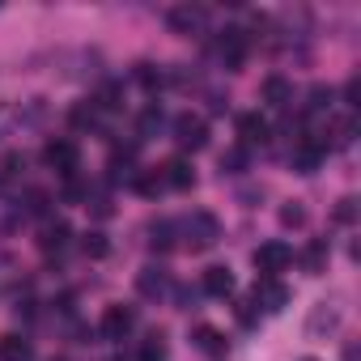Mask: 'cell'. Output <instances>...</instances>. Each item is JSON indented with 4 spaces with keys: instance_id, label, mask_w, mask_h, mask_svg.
<instances>
[{
    "instance_id": "cell-1",
    "label": "cell",
    "mask_w": 361,
    "mask_h": 361,
    "mask_svg": "<svg viewBox=\"0 0 361 361\" xmlns=\"http://www.w3.org/2000/svg\"><path fill=\"white\" fill-rule=\"evenodd\" d=\"M174 230H178V238H183L188 251H213V247L221 243V221H217L209 209H196L192 217H183Z\"/></svg>"
},
{
    "instance_id": "cell-2",
    "label": "cell",
    "mask_w": 361,
    "mask_h": 361,
    "mask_svg": "<svg viewBox=\"0 0 361 361\" xmlns=\"http://www.w3.org/2000/svg\"><path fill=\"white\" fill-rule=\"evenodd\" d=\"M47 119V102L43 98H26V102H0V140L18 136L26 128H39Z\"/></svg>"
},
{
    "instance_id": "cell-3",
    "label": "cell",
    "mask_w": 361,
    "mask_h": 361,
    "mask_svg": "<svg viewBox=\"0 0 361 361\" xmlns=\"http://www.w3.org/2000/svg\"><path fill=\"white\" fill-rule=\"evenodd\" d=\"M170 132H174V145L183 149V153H200V149L209 145V119H204V115H196V111L174 115Z\"/></svg>"
},
{
    "instance_id": "cell-4",
    "label": "cell",
    "mask_w": 361,
    "mask_h": 361,
    "mask_svg": "<svg viewBox=\"0 0 361 361\" xmlns=\"http://www.w3.org/2000/svg\"><path fill=\"white\" fill-rule=\"evenodd\" d=\"M43 161H47L56 174L73 178V174L81 170V149H77V140H68V136H56V140H47V149H43Z\"/></svg>"
},
{
    "instance_id": "cell-5",
    "label": "cell",
    "mask_w": 361,
    "mask_h": 361,
    "mask_svg": "<svg viewBox=\"0 0 361 361\" xmlns=\"http://www.w3.org/2000/svg\"><path fill=\"white\" fill-rule=\"evenodd\" d=\"M251 264L259 268V276H276V272H285V268L293 264V247H289V243H281V238L259 243V247H255V255H251Z\"/></svg>"
},
{
    "instance_id": "cell-6",
    "label": "cell",
    "mask_w": 361,
    "mask_h": 361,
    "mask_svg": "<svg viewBox=\"0 0 361 361\" xmlns=\"http://www.w3.org/2000/svg\"><path fill=\"white\" fill-rule=\"evenodd\" d=\"M132 327H136V310H132V306H123V302L106 306V310H102V319H98V336H102V340H128V336H132Z\"/></svg>"
},
{
    "instance_id": "cell-7",
    "label": "cell",
    "mask_w": 361,
    "mask_h": 361,
    "mask_svg": "<svg viewBox=\"0 0 361 361\" xmlns=\"http://www.w3.org/2000/svg\"><path fill=\"white\" fill-rule=\"evenodd\" d=\"M166 26L174 30V35H200L204 26H209V9L204 5H192V0H188V5H174L170 13H166Z\"/></svg>"
},
{
    "instance_id": "cell-8",
    "label": "cell",
    "mask_w": 361,
    "mask_h": 361,
    "mask_svg": "<svg viewBox=\"0 0 361 361\" xmlns=\"http://www.w3.org/2000/svg\"><path fill=\"white\" fill-rule=\"evenodd\" d=\"M247 30H238V26H230V30H221V39H217V56H221V64L230 68V73H238L243 68V60H247Z\"/></svg>"
},
{
    "instance_id": "cell-9",
    "label": "cell",
    "mask_w": 361,
    "mask_h": 361,
    "mask_svg": "<svg viewBox=\"0 0 361 361\" xmlns=\"http://www.w3.org/2000/svg\"><path fill=\"white\" fill-rule=\"evenodd\" d=\"M251 306H264V314H281L289 306V289L276 276H259V285L251 293Z\"/></svg>"
},
{
    "instance_id": "cell-10",
    "label": "cell",
    "mask_w": 361,
    "mask_h": 361,
    "mask_svg": "<svg viewBox=\"0 0 361 361\" xmlns=\"http://www.w3.org/2000/svg\"><path fill=\"white\" fill-rule=\"evenodd\" d=\"M268 136H272V128H268V119H264L259 111H243V115H238V140H243V149L268 145Z\"/></svg>"
},
{
    "instance_id": "cell-11",
    "label": "cell",
    "mask_w": 361,
    "mask_h": 361,
    "mask_svg": "<svg viewBox=\"0 0 361 361\" xmlns=\"http://www.w3.org/2000/svg\"><path fill=\"white\" fill-rule=\"evenodd\" d=\"M157 174H161V188H174V192L196 188V170H192V161H183V157H170Z\"/></svg>"
},
{
    "instance_id": "cell-12",
    "label": "cell",
    "mask_w": 361,
    "mask_h": 361,
    "mask_svg": "<svg viewBox=\"0 0 361 361\" xmlns=\"http://www.w3.org/2000/svg\"><path fill=\"white\" fill-rule=\"evenodd\" d=\"M259 98H264L272 111H285V106L293 102V85H289V77H281V73L264 77V85H259Z\"/></svg>"
},
{
    "instance_id": "cell-13",
    "label": "cell",
    "mask_w": 361,
    "mask_h": 361,
    "mask_svg": "<svg viewBox=\"0 0 361 361\" xmlns=\"http://www.w3.org/2000/svg\"><path fill=\"white\" fill-rule=\"evenodd\" d=\"M200 289H204L209 298H230L238 285H234V272H230V268L213 264V268H204V276H200Z\"/></svg>"
},
{
    "instance_id": "cell-14",
    "label": "cell",
    "mask_w": 361,
    "mask_h": 361,
    "mask_svg": "<svg viewBox=\"0 0 361 361\" xmlns=\"http://www.w3.org/2000/svg\"><path fill=\"white\" fill-rule=\"evenodd\" d=\"M136 289H140V298H161L166 289H170V276H166V268H140L136 272Z\"/></svg>"
},
{
    "instance_id": "cell-15",
    "label": "cell",
    "mask_w": 361,
    "mask_h": 361,
    "mask_svg": "<svg viewBox=\"0 0 361 361\" xmlns=\"http://www.w3.org/2000/svg\"><path fill=\"white\" fill-rule=\"evenodd\" d=\"M340 327V310L331 306V302H319L314 310H310V319H306V331L310 336H327V331H336Z\"/></svg>"
},
{
    "instance_id": "cell-16",
    "label": "cell",
    "mask_w": 361,
    "mask_h": 361,
    "mask_svg": "<svg viewBox=\"0 0 361 361\" xmlns=\"http://www.w3.org/2000/svg\"><path fill=\"white\" fill-rule=\"evenodd\" d=\"M192 340H196V348L209 353V357H226V348H230V340H226L217 327H209V323H200V327L192 331Z\"/></svg>"
},
{
    "instance_id": "cell-17",
    "label": "cell",
    "mask_w": 361,
    "mask_h": 361,
    "mask_svg": "<svg viewBox=\"0 0 361 361\" xmlns=\"http://www.w3.org/2000/svg\"><path fill=\"white\" fill-rule=\"evenodd\" d=\"M0 361H35V344L26 336H0Z\"/></svg>"
},
{
    "instance_id": "cell-18",
    "label": "cell",
    "mask_w": 361,
    "mask_h": 361,
    "mask_svg": "<svg viewBox=\"0 0 361 361\" xmlns=\"http://www.w3.org/2000/svg\"><path fill=\"white\" fill-rule=\"evenodd\" d=\"M166 357H170L166 331H149V336L140 340V353H136V361H166Z\"/></svg>"
},
{
    "instance_id": "cell-19",
    "label": "cell",
    "mask_w": 361,
    "mask_h": 361,
    "mask_svg": "<svg viewBox=\"0 0 361 361\" xmlns=\"http://www.w3.org/2000/svg\"><path fill=\"white\" fill-rule=\"evenodd\" d=\"M174 238H178L174 221H153V226H149V247H153V251H170Z\"/></svg>"
},
{
    "instance_id": "cell-20",
    "label": "cell",
    "mask_w": 361,
    "mask_h": 361,
    "mask_svg": "<svg viewBox=\"0 0 361 361\" xmlns=\"http://www.w3.org/2000/svg\"><path fill=\"white\" fill-rule=\"evenodd\" d=\"M64 243H68V226H64V221L43 226V238H39V247H43V251H60Z\"/></svg>"
},
{
    "instance_id": "cell-21",
    "label": "cell",
    "mask_w": 361,
    "mask_h": 361,
    "mask_svg": "<svg viewBox=\"0 0 361 361\" xmlns=\"http://www.w3.org/2000/svg\"><path fill=\"white\" fill-rule=\"evenodd\" d=\"M132 188H136L140 196H157V192H161V174H157V170H136V174H132Z\"/></svg>"
},
{
    "instance_id": "cell-22",
    "label": "cell",
    "mask_w": 361,
    "mask_h": 361,
    "mask_svg": "<svg viewBox=\"0 0 361 361\" xmlns=\"http://www.w3.org/2000/svg\"><path fill=\"white\" fill-rule=\"evenodd\" d=\"M302 264H306V272H310V276H319V272H323V264H327V243H310V247L302 251Z\"/></svg>"
},
{
    "instance_id": "cell-23",
    "label": "cell",
    "mask_w": 361,
    "mask_h": 361,
    "mask_svg": "<svg viewBox=\"0 0 361 361\" xmlns=\"http://www.w3.org/2000/svg\"><path fill=\"white\" fill-rule=\"evenodd\" d=\"M81 251H85L90 259H102V255L111 251V243H106V234H98V230H94V234H85V238H81Z\"/></svg>"
},
{
    "instance_id": "cell-24",
    "label": "cell",
    "mask_w": 361,
    "mask_h": 361,
    "mask_svg": "<svg viewBox=\"0 0 361 361\" xmlns=\"http://www.w3.org/2000/svg\"><path fill=\"white\" fill-rule=\"evenodd\" d=\"M331 98H336V94H331V85H314V90H310V102H306V106H310V115H323V111L331 106Z\"/></svg>"
},
{
    "instance_id": "cell-25",
    "label": "cell",
    "mask_w": 361,
    "mask_h": 361,
    "mask_svg": "<svg viewBox=\"0 0 361 361\" xmlns=\"http://www.w3.org/2000/svg\"><path fill=\"white\" fill-rule=\"evenodd\" d=\"M243 166H247V149H230L221 157V174H243Z\"/></svg>"
},
{
    "instance_id": "cell-26",
    "label": "cell",
    "mask_w": 361,
    "mask_h": 361,
    "mask_svg": "<svg viewBox=\"0 0 361 361\" xmlns=\"http://www.w3.org/2000/svg\"><path fill=\"white\" fill-rule=\"evenodd\" d=\"M136 81H140L145 90H157V85L166 81V73H161V68L153 73V64H140V68H136Z\"/></svg>"
},
{
    "instance_id": "cell-27",
    "label": "cell",
    "mask_w": 361,
    "mask_h": 361,
    "mask_svg": "<svg viewBox=\"0 0 361 361\" xmlns=\"http://www.w3.org/2000/svg\"><path fill=\"white\" fill-rule=\"evenodd\" d=\"M281 226H293V230L306 226V209H302V204H285V209H281Z\"/></svg>"
},
{
    "instance_id": "cell-28",
    "label": "cell",
    "mask_w": 361,
    "mask_h": 361,
    "mask_svg": "<svg viewBox=\"0 0 361 361\" xmlns=\"http://www.w3.org/2000/svg\"><path fill=\"white\" fill-rule=\"evenodd\" d=\"M153 128H161V106H149V111L140 115V136H149Z\"/></svg>"
},
{
    "instance_id": "cell-29",
    "label": "cell",
    "mask_w": 361,
    "mask_h": 361,
    "mask_svg": "<svg viewBox=\"0 0 361 361\" xmlns=\"http://www.w3.org/2000/svg\"><path fill=\"white\" fill-rule=\"evenodd\" d=\"M353 213H357V200H353V196H344V200H340V209H336V221H353Z\"/></svg>"
},
{
    "instance_id": "cell-30",
    "label": "cell",
    "mask_w": 361,
    "mask_h": 361,
    "mask_svg": "<svg viewBox=\"0 0 361 361\" xmlns=\"http://www.w3.org/2000/svg\"><path fill=\"white\" fill-rule=\"evenodd\" d=\"M26 209H30V213H43V209H47V192H30V196H26Z\"/></svg>"
},
{
    "instance_id": "cell-31",
    "label": "cell",
    "mask_w": 361,
    "mask_h": 361,
    "mask_svg": "<svg viewBox=\"0 0 361 361\" xmlns=\"http://www.w3.org/2000/svg\"><path fill=\"white\" fill-rule=\"evenodd\" d=\"M344 98H348V106H357V98H361V77H353V81H348Z\"/></svg>"
},
{
    "instance_id": "cell-32",
    "label": "cell",
    "mask_w": 361,
    "mask_h": 361,
    "mask_svg": "<svg viewBox=\"0 0 361 361\" xmlns=\"http://www.w3.org/2000/svg\"><path fill=\"white\" fill-rule=\"evenodd\" d=\"M302 361H319V357H302Z\"/></svg>"
},
{
    "instance_id": "cell-33",
    "label": "cell",
    "mask_w": 361,
    "mask_h": 361,
    "mask_svg": "<svg viewBox=\"0 0 361 361\" xmlns=\"http://www.w3.org/2000/svg\"><path fill=\"white\" fill-rule=\"evenodd\" d=\"M56 361H64V357H56Z\"/></svg>"
}]
</instances>
